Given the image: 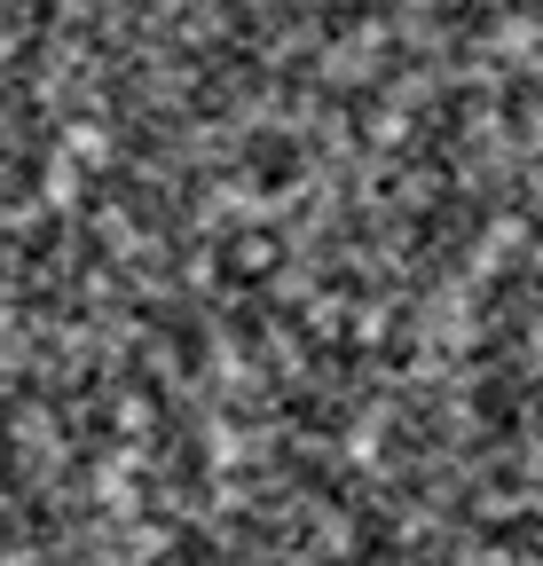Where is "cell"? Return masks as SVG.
<instances>
[{
  "mask_svg": "<svg viewBox=\"0 0 543 566\" xmlns=\"http://www.w3.org/2000/svg\"><path fill=\"white\" fill-rule=\"evenodd\" d=\"M0 566H543V0H0Z\"/></svg>",
  "mask_w": 543,
  "mask_h": 566,
  "instance_id": "1",
  "label": "cell"
}]
</instances>
